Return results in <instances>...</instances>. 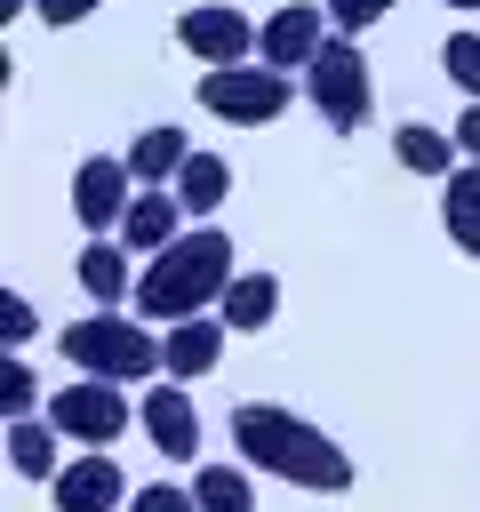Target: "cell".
I'll return each instance as SVG.
<instances>
[{
    "label": "cell",
    "mask_w": 480,
    "mask_h": 512,
    "mask_svg": "<svg viewBox=\"0 0 480 512\" xmlns=\"http://www.w3.org/2000/svg\"><path fill=\"white\" fill-rule=\"evenodd\" d=\"M48 424L72 432V440H88V448H104V440L128 432V400H120V384L88 376V384H64V392L48 400Z\"/></svg>",
    "instance_id": "8992f818"
},
{
    "label": "cell",
    "mask_w": 480,
    "mask_h": 512,
    "mask_svg": "<svg viewBox=\"0 0 480 512\" xmlns=\"http://www.w3.org/2000/svg\"><path fill=\"white\" fill-rule=\"evenodd\" d=\"M176 224H184V200H176V192H136V200H128V248L160 256L168 240H184Z\"/></svg>",
    "instance_id": "5bb4252c"
},
{
    "label": "cell",
    "mask_w": 480,
    "mask_h": 512,
    "mask_svg": "<svg viewBox=\"0 0 480 512\" xmlns=\"http://www.w3.org/2000/svg\"><path fill=\"white\" fill-rule=\"evenodd\" d=\"M440 224H448V240L464 256H480V160L456 168V176H440Z\"/></svg>",
    "instance_id": "4fadbf2b"
},
{
    "label": "cell",
    "mask_w": 480,
    "mask_h": 512,
    "mask_svg": "<svg viewBox=\"0 0 480 512\" xmlns=\"http://www.w3.org/2000/svg\"><path fill=\"white\" fill-rule=\"evenodd\" d=\"M224 184H232V168H224L216 152H192V160L176 168V200H184V216H208V208L224 200Z\"/></svg>",
    "instance_id": "ac0fdd59"
},
{
    "label": "cell",
    "mask_w": 480,
    "mask_h": 512,
    "mask_svg": "<svg viewBox=\"0 0 480 512\" xmlns=\"http://www.w3.org/2000/svg\"><path fill=\"white\" fill-rule=\"evenodd\" d=\"M136 512H200L184 488H136Z\"/></svg>",
    "instance_id": "484cf974"
},
{
    "label": "cell",
    "mask_w": 480,
    "mask_h": 512,
    "mask_svg": "<svg viewBox=\"0 0 480 512\" xmlns=\"http://www.w3.org/2000/svg\"><path fill=\"white\" fill-rule=\"evenodd\" d=\"M48 488H56V512H112V504H120V464H112V456H80V464H64Z\"/></svg>",
    "instance_id": "8fae6325"
},
{
    "label": "cell",
    "mask_w": 480,
    "mask_h": 512,
    "mask_svg": "<svg viewBox=\"0 0 480 512\" xmlns=\"http://www.w3.org/2000/svg\"><path fill=\"white\" fill-rule=\"evenodd\" d=\"M304 96H312V112H320L336 136L368 128V56H360L352 40H320V56L304 64Z\"/></svg>",
    "instance_id": "277c9868"
},
{
    "label": "cell",
    "mask_w": 480,
    "mask_h": 512,
    "mask_svg": "<svg viewBox=\"0 0 480 512\" xmlns=\"http://www.w3.org/2000/svg\"><path fill=\"white\" fill-rule=\"evenodd\" d=\"M448 8H480V0H448Z\"/></svg>",
    "instance_id": "f1b7e54d"
},
{
    "label": "cell",
    "mask_w": 480,
    "mask_h": 512,
    "mask_svg": "<svg viewBox=\"0 0 480 512\" xmlns=\"http://www.w3.org/2000/svg\"><path fill=\"white\" fill-rule=\"evenodd\" d=\"M288 72H272V64H216V72H200V104L216 112V120H240V128H264V120H280L288 112Z\"/></svg>",
    "instance_id": "5b68a950"
},
{
    "label": "cell",
    "mask_w": 480,
    "mask_h": 512,
    "mask_svg": "<svg viewBox=\"0 0 480 512\" xmlns=\"http://www.w3.org/2000/svg\"><path fill=\"white\" fill-rule=\"evenodd\" d=\"M232 448H240L256 472H272V480H296V488H320V496L352 488V456H344L320 424H304V416H288V408H272V400H240V408H232Z\"/></svg>",
    "instance_id": "6da1fadb"
},
{
    "label": "cell",
    "mask_w": 480,
    "mask_h": 512,
    "mask_svg": "<svg viewBox=\"0 0 480 512\" xmlns=\"http://www.w3.org/2000/svg\"><path fill=\"white\" fill-rule=\"evenodd\" d=\"M320 8H328V24H344V32H368V24H376L392 0H320Z\"/></svg>",
    "instance_id": "cb8c5ba5"
},
{
    "label": "cell",
    "mask_w": 480,
    "mask_h": 512,
    "mask_svg": "<svg viewBox=\"0 0 480 512\" xmlns=\"http://www.w3.org/2000/svg\"><path fill=\"white\" fill-rule=\"evenodd\" d=\"M448 136H456V144H464V152H472V160H480V104H472V112H464V120H456V128H448Z\"/></svg>",
    "instance_id": "83f0119b"
},
{
    "label": "cell",
    "mask_w": 480,
    "mask_h": 512,
    "mask_svg": "<svg viewBox=\"0 0 480 512\" xmlns=\"http://www.w3.org/2000/svg\"><path fill=\"white\" fill-rule=\"evenodd\" d=\"M224 288H232V240L224 232H184L136 280V312L144 320H192L200 304H224Z\"/></svg>",
    "instance_id": "7a4b0ae2"
},
{
    "label": "cell",
    "mask_w": 480,
    "mask_h": 512,
    "mask_svg": "<svg viewBox=\"0 0 480 512\" xmlns=\"http://www.w3.org/2000/svg\"><path fill=\"white\" fill-rule=\"evenodd\" d=\"M440 64H448V80H456V88H472V96H480V32H456V40L440 48Z\"/></svg>",
    "instance_id": "7402d4cb"
},
{
    "label": "cell",
    "mask_w": 480,
    "mask_h": 512,
    "mask_svg": "<svg viewBox=\"0 0 480 512\" xmlns=\"http://www.w3.org/2000/svg\"><path fill=\"white\" fill-rule=\"evenodd\" d=\"M192 160V144H184V128H144L136 136V152H128V176L136 184H176V168Z\"/></svg>",
    "instance_id": "2e32d148"
},
{
    "label": "cell",
    "mask_w": 480,
    "mask_h": 512,
    "mask_svg": "<svg viewBox=\"0 0 480 512\" xmlns=\"http://www.w3.org/2000/svg\"><path fill=\"white\" fill-rule=\"evenodd\" d=\"M32 8H40V16H48V24H56V32H64V24H80V16H88V8H96V0H32Z\"/></svg>",
    "instance_id": "4316f807"
},
{
    "label": "cell",
    "mask_w": 480,
    "mask_h": 512,
    "mask_svg": "<svg viewBox=\"0 0 480 512\" xmlns=\"http://www.w3.org/2000/svg\"><path fill=\"white\" fill-rule=\"evenodd\" d=\"M176 40H184V48L216 72V64H248L264 32H256L240 8H216V0H208V8H184V16H176Z\"/></svg>",
    "instance_id": "52a82bcc"
},
{
    "label": "cell",
    "mask_w": 480,
    "mask_h": 512,
    "mask_svg": "<svg viewBox=\"0 0 480 512\" xmlns=\"http://www.w3.org/2000/svg\"><path fill=\"white\" fill-rule=\"evenodd\" d=\"M272 312H280V280L272 272H232V288H224V328H272Z\"/></svg>",
    "instance_id": "9a60e30c"
},
{
    "label": "cell",
    "mask_w": 480,
    "mask_h": 512,
    "mask_svg": "<svg viewBox=\"0 0 480 512\" xmlns=\"http://www.w3.org/2000/svg\"><path fill=\"white\" fill-rule=\"evenodd\" d=\"M8 464H16L24 480H56V472H64L48 424H32V416H8Z\"/></svg>",
    "instance_id": "d6986e66"
},
{
    "label": "cell",
    "mask_w": 480,
    "mask_h": 512,
    "mask_svg": "<svg viewBox=\"0 0 480 512\" xmlns=\"http://www.w3.org/2000/svg\"><path fill=\"white\" fill-rule=\"evenodd\" d=\"M320 0H288L272 24H264V40H256V56L272 64V72H288V64H312L320 56Z\"/></svg>",
    "instance_id": "30bf717a"
},
{
    "label": "cell",
    "mask_w": 480,
    "mask_h": 512,
    "mask_svg": "<svg viewBox=\"0 0 480 512\" xmlns=\"http://www.w3.org/2000/svg\"><path fill=\"white\" fill-rule=\"evenodd\" d=\"M192 504H200V512H256L240 464H200V472H192Z\"/></svg>",
    "instance_id": "ffe728a7"
},
{
    "label": "cell",
    "mask_w": 480,
    "mask_h": 512,
    "mask_svg": "<svg viewBox=\"0 0 480 512\" xmlns=\"http://www.w3.org/2000/svg\"><path fill=\"white\" fill-rule=\"evenodd\" d=\"M128 160H112V152H96V160H80V176H72V216L88 224V232H104V224H128Z\"/></svg>",
    "instance_id": "ba28073f"
},
{
    "label": "cell",
    "mask_w": 480,
    "mask_h": 512,
    "mask_svg": "<svg viewBox=\"0 0 480 512\" xmlns=\"http://www.w3.org/2000/svg\"><path fill=\"white\" fill-rule=\"evenodd\" d=\"M32 328H40V320H32V304H24L16 288H8V296H0V336H8V344H24Z\"/></svg>",
    "instance_id": "d4e9b609"
},
{
    "label": "cell",
    "mask_w": 480,
    "mask_h": 512,
    "mask_svg": "<svg viewBox=\"0 0 480 512\" xmlns=\"http://www.w3.org/2000/svg\"><path fill=\"white\" fill-rule=\"evenodd\" d=\"M216 352H224V320H176V328H168V344H160V360H168V376H176V384L208 376V368H216Z\"/></svg>",
    "instance_id": "7c38bea8"
},
{
    "label": "cell",
    "mask_w": 480,
    "mask_h": 512,
    "mask_svg": "<svg viewBox=\"0 0 480 512\" xmlns=\"http://www.w3.org/2000/svg\"><path fill=\"white\" fill-rule=\"evenodd\" d=\"M56 344H64V360H72V368H88V376H104V384H136V376L168 368V360H160V344H152L136 320H120V312L72 320Z\"/></svg>",
    "instance_id": "3957f363"
},
{
    "label": "cell",
    "mask_w": 480,
    "mask_h": 512,
    "mask_svg": "<svg viewBox=\"0 0 480 512\" xmlns=\"http://www.w3.org/2000/svg\"><path fill=\"white\" fill-rule=\"evenodd\" d=\"M80 288H88L104 312L128 296V264H120V248H112V240H88V248H80Z\"/></svg>",
    "instance_id": "44dd1931"
},
{
    "label": "cell",
    "mask_w": 480,
    "mask_h": 512,
    "mask_svg": "<svg viewBox=\"0 0 480 512\" xmlns=\"http://www.w3.org/2000/svg\"><path fill=\"white\" fill-rule=\"evenodd\" d=\"M144 432H152L160 456L192 464V448H200V408H192V392H184V384H152V392H144Z\"/></svg>",
    "instance_id": "9c48e42d"
},
{
    "label": "cell",
    "mask_w": 480,
    "mask_h": 512,
    "mask_svg": "<svg viewBox=\"0 0 480 512\" xmlns=\"http://www.w3.org/2000/svg\"><path fill=\"white\" fill-rule=\"evenodd\" d=\"M392 152H400V168H408V176H456V168H448L456 136H440V128H424V120H408V128L392 136Z\"/></svg>",
    "instance_id": "e0dca14e"
},
{
    "label": "cell",
    "mask_w": 480,
    "mask_h": 512,
    "mask_svg": "<svg viewBox=\"0 0 480 512\" xmlns=\"http://www.w3.org/2000/svg\"><path fill=\"white\" fill-rule=\"evenodd\" d=\"M32 400H40L32 368H24V360H0V408H8V416H32Z\"/></svg>",
    "instance_id": "603a6c76"
}]
</instances>
